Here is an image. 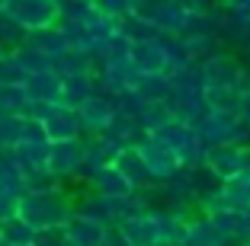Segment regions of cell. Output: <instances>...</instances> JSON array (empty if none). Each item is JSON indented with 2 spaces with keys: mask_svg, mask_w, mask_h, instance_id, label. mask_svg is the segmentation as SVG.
I'll use <instances>...</instances> for the list:
<instances>
[{
  "mask_svg": "<svg viewBox=\"0 0 250 246\" xmlns=\"http://www.w3.org/2000/svg\"><path fill=\"white\" fill-rule=\"evenodd\" d=\"M64 230L71 233L74 246H103L109 227L100 224V221H93V217H87V214H77V211H74L71 221L64 224Z\"/></svg>",
  "mask_w": 250,
  "mask_h": 246,
  "instance_id": "obj_10",
  "label": "cell"
},
{
  "mask_svg": "<svg viewBox=\"0 0 250 246\" xmlns=\"http://www.w3.org/2000/svg\"><path fill=\"white\" fill-rule=\"evenodd\" d=\"M16 214L29 221L36 230H48V227H64L71 221L74 205L64 195H58L55 189H29L16 202Z\"/></svg>",
  "mask_w": 250,
  "mask_h": 246,
  "instance_id": "obj_1",
  "label": "cell"
},
{
  "mask_svg": "<svg viewBox=\"0 0 250 246\" xmlns=\"http://www.w3.org/2000/svg\"><path fill=\"white\" fill-rule=\"evenodd\" d=\"M119 230L132 240V246H164L161 243V224H157L154 211H141V214L128 217Z\"/></svg>",
  "mask_w": 250,
  "mask_h": 246,
  "instance_id": "obj_8",
  "label": "cell"
},
{
  "mask_svg": "<svg viewBox=\"0 0 250 246\" xmlns=\"http://www.w3.org/2000/svg\"><path fill=\"white\" fill-rule=\"evenodd\" d=\"M132 64L138 67V74H170V55L164 38H147V42L132 45Z\"/></svg>",
  "mask_w": 250,
  "mask_h": 246,
  "instance_id": "obj_7",
  "label": "cell"
},
{
  "mask_svg": "<svg viewBox=\"0 0 250 246\" xmlns=\"http://www.w3.org/2000/svg\"><path fill=\"white\" fill-rule=\"evenodd\" d=\"M218 205L250 211V173H247V170H244L241 176H234V179H228L225 186H221V195H218V202H215L212 208H218ZM212 208H208V211H212Z\"/></svg>",
  "mask_w": 250,
  "mask_h": 246,
  "instance_id": "obj_11",
  "label": "cell"
},
{
  "mask_svg": "<svg viewBox=\"0 0 250 246\" xmlns=\"http://www.w3.org/2000/svg\"><path fill=\"white\" fill-rule=\"evenodd\" d=\"M103 246H132V240L125 237V233L119 230V227H109V233H106Z\"/></svg>",
  "mask_w": 250,
  "mask_h": 246,
  "instance_id": "obj_16",
  "label": "cell"
},
{
  "mask_svg": "<svg viewBox=\"0 0 250 246\" xmlns=\"http://www.w3.org/2000/svg\"><path fill=\"white\" fill-rule=\"evenodd\" d=\"M228 10H241V13H250V0H225Z\"/></svg>",
  "mask_w": 250,
  "mask_h": 246,
  "instance_id": "obj_19",
  "label": "cell"
},
{
  "mask_svg": "<svg viewBox=\"0 0 250 246\" xmlns=\"http://www.w3.org/2000/svg\"><path fill=\"white\" fill-rule=\"evenodd\" d=\"M206 163L221 182L234 179L247 170V144H218V147H208L206 153Z\"/></svg>",
  "mask_w": 250,
  "mask_h": 246,
  "instance_id": "obj_6",
  "label": "cell"
},
{
  "mask_svg": "<svg viewBox=\"0 0 250 246\" xmlns=\"http://www.w3.org/2000/svg\"><path fill=\"white\" fill-rule=\"evenodd\" d=\"M141 151V157L147 160V167H151V173H154V179H170L173 173H180L183 170V163H180V157L173 153V147H167L157 134H145V138L135 144Z\"/></svg>",
  "mask_w": 250,
  "mask_h": 246,
  "instance_id": "obj_4",
  "label": "cell"
},
{
  "mask_svg": "<svg viewBox=\"0 0 250 246\" xmlns=\"http://www.w3.org/2000/svg\"><path fill=\"white\" fill-rule=\"evenodd\" d=\"M0 233H3V237H7L13 246H32L39 230L29 224V221H22L20 214H13V217H7V221L0 224Z\"/></svg>",
  "mask_w": 250,
  "mask_h": 246,
  "instance_id": "obj_13",
  "label": "cell"
},
{
  "mask_svg": "<svg viewBox=\"0 0 250 246\" xmlns=\"http://www.w3.org/2000/svg\"><path fill=\"white\" fill-rule=\"evenodd\" d=\"M206 102L218 112H237L241 102V90L234 87H206Z\"/></svg>",
  "mask_w": 250,
  "mask_h": 246,
  "instance_id": "obj_14",
  "label": "cell"
},
{
  "mask_svg": "<svg viewBox=\"0 0 250 246\" xmlns=\"http://www.w3.org/2000/svg\"><path fill=\"white\" fill-rule=\"evenodd\" d=\"M199 138L206 141V147H218V144H244L250 138V128L241 122L237 112H218L212 109L202 122L196 125Z\"/></svg>",
  "mask_w": 250,
  "mask_h": 246,
  "instance_id": "obj_3",
  "label": "cell"
},
{
  "mask_svg": "<svg viewBox=\"0 0 250 246\" xmlns=\"http://www.w3.org/2000/svg\"><path fill=\"white\" fill-rule=\"evenodd\" d=\"M48 173L55 179H67V176L83 173V144L74 141H52L48 144Z\"/></svg>",
  "mask_w": 250,
  "mask_h": 246,
  "instance_id": "obj_5",
  "label": "cell"
},
{
  "mask_svg": "<svg viewBox=\"0 0 250 246\" xmlns=\"http://www.w3.org/2000/svg\"><path fill=\"white\" fill-rule=\"evenodd\" d=\"M247 173H250V147H247Z\"/></svg>",
  "mask_w": 250,
  "mask_h": 246,
  "instance_id": "obj_21",
  "label": "cell"
},
{
  "mask_svg": "<svg viewBox=\"0 0 250 246\" xmlns=\"http://www.w3.org/2000/svg\"><path fill=\"white\" fill-rule=\"evenodd\" d=\"M116 167L122 170V176L132 182L135 189H151V186H157L154 173H151V167H147V160L141 157L138 147H125V151L116 157Z\"/></svg>",
  "mask_w": 250,
  "mask_h": 246,
  "instance_id": "obj_9",
  "label": "cell"
},
{
  "mask_svg": "<svg viewBox=\"0 0 250 246\" xmlns=\"http://www.w3.org/2000/svg\"><path fill=\"white\" fill-rule=\"evenodd\" d=\"M90 182H93L96 192H106V195H132L135 192V186L122 176V170H119L116 163H109V167H103L100 173H93Z\"/></svg>",
  "mask_w": 250,
  "mask_h": 246,
  "instance_id": "obj_12",
  "label": "cell"
},
{
  "mask_svg": "<svg viewBox=\"0 0 250 246\" xmlns=\"http://www.w3.org/2000/svg\"><path fill=\"white\" fill-rule=\"evenodd\" d=\"M241 246H244V243H241Z\"/></svg>",
  "mask_w": 250,
  "mask_h": 246,
  "instance_id": "obj_24",
  "label": "cell"
},
{
  "mask_svg": "<svg viewBox=\"0 0 250 246\" xmlns=\"http://www.w3.org/2000/svg\"><path fill=\"white\" fill-rule=\"evenodd\" d=\"M0 246H13V243H10V240L3 237V233H0Z\"/></svg>",
  "mask_w": 250,
  "mask_h": 246,
  "instance_id": "obj_20",
  "label": "cell"
},
{
  "mask_svg": "<svg viewBox=\"0 0 250 246\" xmlns=\"http://www.w3.org/2000/svg\"><path fill=\"white\" fill-rule=\"evenodd\" d=\"M183 3H186V7L192 10V13H208L215 0H183Z\"/></svg>",
  "mask_w": 250,
  "mask_h": 246,
  "instance_id": "obj_18",
  "label": "cell"
},
{
  "mask_svg": "<svg viewBox=\"0 0 250 246\" xmlns=\"http://www.w3.org/2000/svg\"><path fill=\"white\" fill-rule=\"evenodd\" d=\"M237 115H241V122L250 128V90H244V93H241V102H237Z\"/></svg>",
  "mask_w": 250,
  "mask_h": 246,
  "instance_id": "obj_17",
  "label": "cell"
},
{
  "mask_svg": "<svg viewBox=\"0 0 250 246\" xmlns=\"http://www.w3.org/2000/svg\"><path fill=\"white\" fill-rule=\"evenodd\" d=\"M36 246H74V240L64 227H48L36 233Z\"/></svg>",
  "mask_w": 250,
  "mask_h": 246,
  "instance_id": "obj_15",
  "label": "cell"
},
{
  "mask_svg": "<svg viewBox=\"0 0 250 246\" xmlns=\"http://www.w3.org/2000/svg\"><path fill=\"white\" fill-rule=\"evenodd\" d=\"M32 246H36V243H32Z\"/></svg>",
  "mask_w": 250,
  "mask_h": 246,
  "instance_id": "obj_23",
  "label": "cell"
},
{
  "mask_svg": "<svg viewBox=\"0 0 250 246\" xmlns=\"http://www.w3.org/2000/svg\"><path fill=\"white\" fill-rule=\"evenodd\" d=\"M199 74H202L206 87H234L241 93L250 90V67H244L234 55H225V51H215V55L202 58Z\"/></svg>",
  "mask_w": 250,
  "mask_h": 246,
  "instance_id": "obj_2",
  "label": "cell"
},
{
  "mask_svg": "<svg viewBox=\"0 0 250 246\" xmlns=\"http://www.w3.org/2000/svg\"><path fill=\"white\" fill-rule=\"evenodd\" d=\"M244 246H250V237H247V243H244Z\"/></svg>",
  "mask_w": 250,
  "mask_h": 246,
  "instance_id": "obj_22",
  "label": "cell"
}]
</instances>
